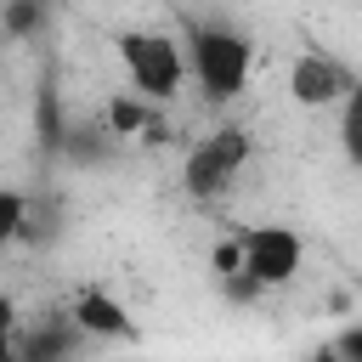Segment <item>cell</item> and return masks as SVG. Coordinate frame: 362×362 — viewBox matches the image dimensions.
<instances>
[{"label":"cell","mask_w":362,"mask_h":362,"mask_svg":"<svg viewBox=\"0 0 362 362\" xmlns=\"http://www.w3.org/2000/svg\"><path fill=\"white\" fill-rule=\"evenodd\" d=\"M23 226H28V198L17 187H0V249L11 238H23Z\"/></svg>","instance_id":"obj_9"},{"label":"cell","mask_w":362,"mask_h":362,"mask_svg":"<svg viewBox=\"0 0 362 362\" xmlns=\"http://www.w3.org/2000/svg\"><path fill=\"white\" fill-rule=\"evenodd\" d=\"M68 322L79 328V334H90V339H130V311L107 294V288H79L74 294V311H68Z\"/></svg>","instance_id":"obj_6"},{"label":"cell","mask_w":362,"mask_h":362,"mask_svg":"<svg viewBox=\"0 0 362 362\" xmlns=\"http://www.w3.org/2000/svg\"><path fill=\"white\" fill-rule=\"evenodd\" d=\"M311 362H345V356H339V351H317Z\"/></svg>","instance_id":"obj_13"},{"label":"cell","mask_w":362,"mask_h":362,"mask_svg":"<svg viewBox=\"0 0 362 362\" xmlns=\"http://www.w3.org/2000/svg\"><path fill=\"white\" fill-rule=\"evenodd\" d=\"M243 164H249V130L221 124V130H209V136L192 141V153H187V164H181V187H187L192 198H215V192H226V187L238 181Z\"/></svg>","instance_id":"obj_3"},{"label":"cell","mask_w":362,"mask_h":362,"mask_svg":"<svg viewBox=\"0 0 362 362\" xmlns=\"http://www.w3.org/2000/svg\"><path fill=\"white\" fill-rule=\"evenodd\" d=\"M0 362H17V339H0Z\"/></svg>","instance_id":"obj_12"},{"label":"cell","mask_w":362,"mask_h":362,"mask_svg":"<svg viewBox=\"0 0 362 362\" xmlns=\"http://www.w3.org/2000/svg\"><path fill=\"white\" fill-rule=\"evenodd\" d=\"M0 339H17V300L0 294Z\"/></svg>","instance_id":"obj_10"},{"label":"cell","mask_w":362,"mask_h":362,"mask_svg":"<svg viewBox=\"0 0 362 362\" xmlns=\"http://www.w3.org/2000/svg\"><path fill=\"white\" fill-rule=\"evenodd\" d=\"M187 74L198 79V90L209 96V102H232V96H243V85H249V68H255V45L238 34V28H215V23H204V28H187Z\"/></svg>","instance_id":"obj_1"},{"label":"cell","mask_w":362,"mask_h":362,"mask_svg":"<svg viewBox=\"0 0 362 362\" xmlns=\"http://www.w3.org/2000/svg\"><path fill=\"white\" fill-rule=\"evenodd\" d=\"M339 356H345V362H362V328H356V334H345V345H339Z\"/></svg>","instance_id":"obj_11"},{"label":"cell","mask_w":362,"mask_h":362,"mask_svg":"<svg viewBox=\"0 0 362 362\" xmlns=\"http://www.w3.org/2000/svg\"><path fill=\"white\" fill-rule=\"evenodd\" d=\"M339 141H345V158L362 170V79H356L351 96L339 102Z\"/></svg>","instance_id":"obj_8"},{"label":"cell","mask_w":362,"mask_h":362,"mask_svg":"<svg viewBox=\"0 0 362 362\" xmlns=\"http://www.w3.org/2000/svg\"><path fill=\"white\" fill-rule=\"evenodd\" d=\"M107 130L113 136H141L147 130V102L136 90H113L107 96Z\"/></svg>","instance_id":"obj_7"},{"label":"cell","mask_w":362,"mask_h":362,"mask_svg":"<svg viewBox=\"0 0 362 362\" xmlns=\"http://www.w3.org/2000/svg\"><path fill=\"white\" fill-rule=\"evenodd\" d=\"M351 85L356 79L328 51H305V57L288 62V96H294V107H339L351 96Z\"/></svg>","instance_id":"obj_5"},{"label":"cell","mask_w":362,"mask_h":362,"mask_svg":"<svg viewBox=\"0 0 362 362\" xmlns=\"http://www.w3.org/2000/svg\"><path fill=\"white\" fill-rule=\"evenodd\" d=\"M238 243H243V283L249 288H283L305 266V243L294 226H249Z\"/></svg>","instance_id":"obj_4"},{"label":"cell","mask_w":362,"mask_h":362,"mask_svg":"<svg viewBox=\"0 0 362 362\" xmlns=\"http://www.w3.org/2000/svg\"><path fill=\"white\" fill-rule=\"evenodd\" d=\"M119 62H124V79L141 102H170L187 79V51L181 40L158 34V28H124L119 34Z\"/></svg>","instance_id":"obj_2"}]
</instances>
